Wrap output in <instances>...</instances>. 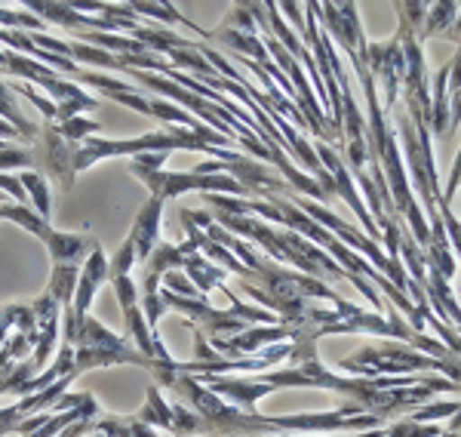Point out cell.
I'll return each mask as SVG.
<instances>
[{
  "mask_svg": "<svg viewBox=\"0 0 461 437\" xmlns=\"http://www.w3.org/2000/svg\"><path fill=\"white\" fill-rule=\"evenodd\" d=\"M95 130H99V123L80 121V117H68V121H65L56 132H59V136H65V139H84L86 132H95Z\"/></svg>",
  "mask_w": 461,
  "mask_h": 437,
  "instance_id": "8992f818",
  "label": "cell"
},
{
  "mask_svg": "<svg viewBox=\"0 0 461 437\" xmlns=\"http://www.w3.org/2000/svg\"><path fill=\"white\" fill-rule=\"evenodd\" d=\"M114 364H132L142 369L158 367L136 345L123 342L121 336H114L111 330L102 327L95 317L89 314L74 317V373H86V369L114 367Z\"/></svg>",
  "mask_w": 461,
  "mask_h": 437,
  "instance_id": "6da1fadb",
  "label": "cell"
},
{
  "mask_svg": "<svg viewBox=\"0 0 461 437\" xmlns=\"http://www.w3.org/2000/svg\"><path fill=\"white\" fill-rule=\"evenodd\" d=\"M160 206H163V197L154 195L151 201H148L145 210H142V216H139V222H136V232H132L130 243H132V253H136L139 259H148V253H151V247H154V237H158V222H160Z\"/></svg>",
  "mask_w": 461,
  "mask_h": 437,
  "instance_id": "277c9868",
  "label": "cell"
},
{
  "mask_svg": "<svg viewBox=\"0 0 461 437\" xmlns=\"http://www.w3.org/2000/svg\"><path fill=\"white\" fill-rule=\"evenodd\" d=\"M16 164H32L28 151H0V167H16Z\"/></svg>",
  "mask_w": 461,
  "mask_h": 437,
  "instance_id": "52a82bcc",
  "label": "cell"
},
{
  "mask_svg": "<svg viewBox=\"0 0 461 437\" xmlns=\"http://www.w3.org/2000/svg\"><path fill=\"white\" fill-rule=\"evenodd\" d=\"M22 185H28V191H32L34 204H37V216H41L43 222L50 219V195H47V182L41 179L37 173H25L19 179Z\"/></svg>",
  "mask_w": 461,
  "mask_h": 437,
  "instance_id": "5b68a950",
  "label": "cell"
},
{
  "mask_svg": "<svg viewBox=\"0 0 461 437\" xmlns=\"http://www.w3.org/2000/svg\"><path fill=\"white\" fill-rule=\"evenodd\" d=\"M341 373H357L363 379H378L384 373H412V369H443L452 382H458L456 360H430L428 354H419L403 345H366L348 360H339Z\"/></svg>",
  "mask_w": 461,
  "mask_h": 437,
  "instance_id": "7a4b0ae2",
  "label": "cell"
},
{
  "mask_svg": "<svg viewBox=\"0 0 461 437\" xmlns=\"http://www.w3.org/2000/svg\"><path fill=\"white\" fill-rule=\"evenodd\" d=\"M105 278H108V262H105V256H102V250L93 243V259H89L86 269L80 271V290L74 293V302H71L74 317L86 314L89 302H93L95 290H99V287L105 284Z\"/></svg>",
  "mask_w": 461,
  "mask_h": 437,
  "instance_id": "3957f363",
  "label": "cell"
}]
</instances>
